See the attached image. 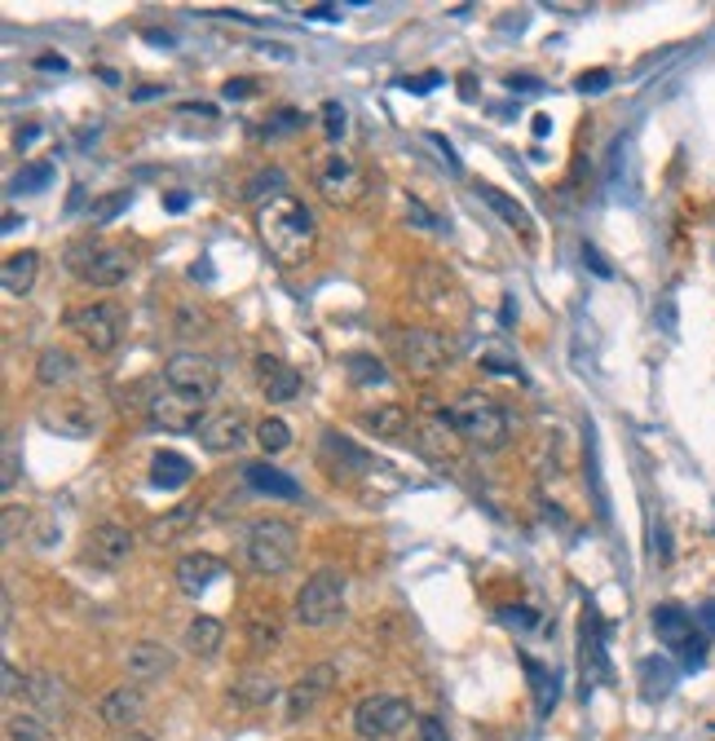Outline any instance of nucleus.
Masks as SVG:
<instances>
[{
	"label": "nucleus",
	"instance_id": "nucleus-1",
	"mask_svg": "<svg viewBox=\"0 0 715 741\" xmlns=\"http://www.w3.org/2000/svg\"><path fill=\"white\" fill-rule=\"evenodd\" d=\"M257 235L265 243V252L279 261V265H300L309 252H314V239H318V226H314V213L292 200V195H274L257 208Z\"/></svg>",
	"mask_w": 715,
	"mask_h": 741
},
{
	"label": "nucleus",
	"instance_id": "nucleus-2",
	"mask_svg": "<svg viewBox=\"0 0 715 741\" xmlns=\"http://www.w3.org/2000/svg\"><path fill=\"white\" fill-rule=\"evenodd\" d=\"M67 270L89 287H124L133 274V256H128V248L89 235L67 248Z\"/></svg>",
	"mask_w": 715,
	"mask_h": 741
},
{
	"label": "nucleus",
	"instance_id": "nucleus-3",
	"mask_svg": "<svg viewBox=\"0 0 715 741\" xmlns=\"http://www.w3.org/2000/svg\"><path fill=\"white\" fill-rule=\"evenodd\" d=\"M296 547H300L296 529H292L287 521H279V516H265V521L248 525V534H243V556H248V566H252L257 574H265V579L292 570Z\"/></svg>",
	"mask_w": 715,
	"mask_h": 741
},
{
	"label": "nucleus",
	"instance_id": "nucleus-4",
	"mask_svg": "<svg viewBox=\"0 0 715 741\" xmlns=\"http://www.w3.org/2000/svg\"><path fill=\"white\" fill-rule=\"evenodd\" d=\"M451 429L468 442V446H477V451H499L503 442H508V415H503V407L499 402H490V398H481V394H464L455 407H451Z\"/></svg>",
	"mask_w": 715,
	"mask_h": 741
},
{
	"label": "nucleus",
	"instance_id": "nucleus-5",
	"mask_svg": "<svg viewBox=\"0 0 715 741\" xmlns=\"http://www.w3.org/2000/svg\"><path fill=\"white\" fill-rule=\"evenodd\" d=\"M344 614V574L340 570H318L305 579V588L296 592V605H292V618L309 631H322L331 627L336 618Z\"/></svg>",
	"mask_w": 715,
	"mask_h": 741
},
{
	"label": "nucleus",
	"instance_id": "nucleus-6",
	"mask_svg": "<svg viewBox=\"0 0 715 741\" xmlns=\"http://www.w3.org/2000/svg\"><path fill=\"white\" fill-rule=\"evenodd\" d=\"M411 702L394 697V693H376V697H363L353 706V732L363 741H389L398 737L407 723H411Z\"/></svg>",
	"mask_w": 715,
	"mask_h": 741
},
{
	"label": "nucleus",
	"instance_id": "nucleus-7",
	"mask_svg": "<svg viewBox=\"0 0 715 741\" xmlns=\"http://www.w3.org/2000/svg\"><path fill=\"white\" fill-rule=\"evenodd\" d=\"M163 385L172 394H182L191 402H208L217 389H222V376H217V366L200 353H172L163 362Z\"/></svg>",
	"mask_w": 715,
	"mask_h": 741
},
{
	"label": "nucleus",
	"instance_id": "nucleus-8",
	"mask_svg": "<svg viewBox=\"0 0 715 741\" xmlns=\"http://www.w3.org/2000/svg\"><path fill=\"white\" fill-rule=\"evenodd\" d=\"M67 327L93 349V353H111L120 340H124V309L111 305V300H93L84 309H71L67 314Z\"/></svg>",
	"mask_w": 715,
	"mask_h": 741
},
{
	"label": "nucleus",
	"instance_id": "nucleus-9",
	"mask_svg": "<svg viewBox=\"0 0 715 741\" xmlns=\"http://www.w3.org/2000/svg\"><path fill=\"white\" fill-rule=\"evenodd\" d=\"M654 636H658L671 653H680V658H684V666H702L706 645H702V636H697L693 618H689L680 605H658V609H654Z\"/></svg>",
	"mask_w": 715,
	"mask_h": 741
},
{
	"label": "nucleus",
	"instance_id": "nucleus-10",
	"mask_svg": "<svg viewBox=\"0 0 715 741\" xmlns=\"http://www.w3.org/2000/svg\"><path fill=\"white\" fill-rule=\"evenodd\" d=\"M394 353L411 376H438L451 357V344L438 331H398L394 335Z\"/></svg>",
	"mask_w": 715,
	"mask_h": 741
},
{
	"label": "nucleus",
	"instance_id": "nucleus-11",
	"mask_svg": "<svg viewBox=\"0 0 715 741\" xmlns=\"http://www.w3.org/2000/svg\"><path fill=\"white\" fill-rule=\"evenodd\" d=\"M336 688V666L331 662H322V666H309L305 675H296L287 688H283V723H296V719H305L327 693Z\"/></svg>",
	"mask_w": 715,
	"mask_h": 741
},
{
	"label": "nucleus",
	"instance_id": "nucleus-12",
	"mask_svg": "<svg viewBox=\"0 0 715 741\" xmlns=\"http://www.w3.org/2000/svg\"><path fill=\"white\" fill-rule=\"evenodd\" d=\"M314 181H318V191L331 204H353L358 195H363V168H358L349 155H340V150H331V155L318 159Z\"/></svg>",
	"mask_w": 715,
	"mask_h": 741
},
{
	"label": "nucleus",
	"instance_id": "nucleus-13",
	"mask_svg": "<svg viewBox=\"0 0 715 741\" xmlns=\"http://www.w3.org/2000/svg\"><path fill=\"white\" fill-rule=\"evenodd\" d=\"M133 547H137L133 529H124V525H115V521H102V525H93V529L84 534V556H89L98 570H120V566H128Z\"/></svg>",
	"mask_w": 715,
	"mask_h": 741
},
{
	"label": "nucleus",
	"instance_id": "nucleus-14",
	"mask_svg": "<svg viewBox=\"0 0 715 741\" xmlns=\"http://www.w3.org/2000/svg\"><path fill=\"white\" fill-rule=\"evenodd\" d=\"M200 407H204V402H191V398H182V394L163 389V394H155V398L146 402V415H150V424L163 429V433H200V424H204Z\"/></svg>",
	"mask_w": 715,
	"mask_h": 741
},
{
	"label": "nucleus",
	"instance_id": "nucleus-15",
	"mask_svg": "<svg viewBox=\"0 0 715 741\" xmlns=\"http://www.w3.org/2000/svg\"><path fill=\"white\" fill-rule=\"evenodd\" d=\"M318 455H322V464H327L336 477H363V472H372V455L358 446V442H349L344 433H336V429L322 433Z\"/></svg>",
	"mask_w": 715,
	"mask_h": 741
},
{
	"label": "nucleus",
	"instance_id": "nucleus-16",
	"mask_svg": "<svg viewBox=\"0 0 715 741\" xmlns=\"http://www.w3.org/2000/svg\"><path fill=\"white\" fill-rule=\"evenodd\" d=\"M200 442H204V451H213V455L239 451V446L248 442V420H243V411H213V415H204Z\"/></svg>",
	"mask_w": 715,
	"mask_h": 741
},
{
	"label": "nucleus",
	"instance_id": "nucleus-17",
	"mask_svg": "<svg viewBox=\"0 0 715 741\" xmlns=\"http://www.w3.org/2000/svg\"><path fill=\"white\" fill-rule=\"evenodd\" d=\"M222 579H226V561L213 556V551H191V556L177 561V588H182L186 596H200Z\"/></svg>",
	"mask_w": 715,
	"mask_h": 741
},
{
	"label": "nucleus",
	"instance_id": "nucleus-18",
	"mask_svg": "<svg viewBox=\"0 0 715 741\" xmlns=\"http://www.w3.org/2000/svg\"><path fill=\"white\" fill-rule=\"evenodd\" d=\"M41 424L58 437H93L98 429V415L89 402H58V407H45L41 411Z\"/></svg>",
	"mask_w": 715,
	"mask_h": 741
},
{
	"label": "nucleus",
	"instance_id": "nucleus-19",
	"mask_svg": "<svg viewBox=\"0 0 715 741\" xmlns=\"http://www.w3.org/2000/svg\"><path fill=\"white\" fill-rule=\"evenodd\" d=\"M141 710H146V702H141V688H133V684H120V688H111V693L98 702L102 723H106V728H115V732H124V728L141 723Z\"/></svg>",
	"mask_w": 715,
	"mask_h": 741
},
{
	"label": "nucleus",
	"instance_id": "nucleus-20",
	"mask_svg": "<svg viewBox=\"0 0 715 741\" xmlns=\"http://www.w3.org/2000/svg\"><path fill=\"white\" fill-rule=\"evenodd\" d=\"M257 376H261V394L270 402H292L300 394V371H292L287 362H279L270 353L257 357Z\"/></svg>",
	"mask_w": 715,
	"mask_h": 741
},
{
	"label": "nucleus",
	"instance_id": "nucleus-21",
	"mask_svg": "<svg viewBox=\"0 0 715 741\" xmlns=\"http://www.w3.org/2000/svg\"><path fill=\"white\" fill-rule=\"evenodd\" d=\"M124 666H128L133 680H159V675L172 671V653L163 645H155V640H137V645H128Z\"/></svg>",
	"mask_w": 715,
	"mask_h": 741
},
{
	"label": "nucleus",
	"instance_id": "nucleus-22",
	"mask_svg": "<svg viewBox=\"0 0 715 741\" xmlns=\"http://www.w3.org/2000/svg\"><path fill=\"white\" fill-rule=\"evenodd\" d=\"M279 693H283V688H279V680H274L270 671H243V675L230 680V702H239V706H248V710L270 706Z\"/></svg>",
	"mask_w": 715,
	"mask_h": 741
},
{
	"label": "nucleus",
	"instance_id": "nucleus-23",
	"mask_svg": "<svg viewBox=\"0 0 715 741\" xmlns=\"http://www.w3.org/2000/svg\"><path fill=\"white\" fill-rule=\"evenodd\" d=\"M41 274V252H14L5 256V265H0V287H5V296H27L32 283Z\"/></svg>",
	"mask_w": 715,
	"mask_h": 741
},
{
	"label": "nucleus",
	"instance_id": "nucleus-24",
	"mask_svg": "<svg viewBox=\"0 0 715 741\" xmlns=\"http://www.w3.org/2000/svg\"><path fill=\"white\" fill-rule=\"evenodd\" d=\"M243 481L257 490V494H274V499H300V486L279 472L274 464H243Z\"/></svg>",
	"mask_w": 715,
	"mask_h": 741
},
{
	"label": "nucleus",
	"instance_id": "nucleus-25",
	"mask_svg": "<svg viewBox=\"0 0 715 741\" xmlns=\"http://www.w3.org/2000/svg\"><path fill=\"white\" fill-rule=\"evenodd\" d=\"M583 680L597 684V680H610V662H605V636H601V623L597 614L583 618Z\"/></svg>",
	"mask_w": 715,
	"mask_h": 741
},
{
	"label": "nucleus",
	"instance_id": "nucleus-26",
	"mask_svg": "<svg viewBox=\"0 0 715 741\" xmlns=\"http://www.w3.org/2000/svg\"><path fill=\"white\" fill-rule=\"evenodd\" d=\"M76 371H80V366H76V357H71L67 349H58V344H54V349H45V353L36 357V380H41L45 389H63V385H71V380H76Z\"/></svg>",
	"mask_w": 715,
	"mask_h": 741
},
{
	"label": "nucleus",
	"instance_id": "nucleus-27",
	"mask_svg": "<svg viewBox=\"0 0 715 741\" xmlns=\"http://www.w3.org/2000/svg\"><path fill=\"white\" fill-rule=\"evenodd\" d=\"M363 424H367L376 437H389V442H398V437L411 433V415H407V407H398V402H385V407L363 411Z\"/></svg>",
	"mask_w": 715,
	"mask_h": 741
},
{
	"label": "nucleus",
	"instance_id": "nucleus-28",
	"mask_svg": "<svg viewBox=\"0 0 715 741\" xmlns=\"http://www.w3.org/2000/svg\"><path fill=\"white\" fill-rule=\"evenodd\" d=\"M191 477H195L191 459L177 455V451H159V455L150 459V481H155L159 490H177V486H186Z\"/></svg>",
	"mask_w": 715,
	"mask_h": 741
},
{
	"label": "nucleus",
	"instance_id": "nucleus-29",
	"mask_svg": "<svg viewBox=\"0 0 715 741\" xmlns=\"http://www.w3.org/2000/svg\"><path fill=\"white\" fill-rule=\"evenodd\" d=\"M222 640H226V627H222V618H213V614H200V618H191V627H186V649H191V653H200V658H213V653L222 649Z\"/></svg>",
	"mask_w": 715,
	"mask_h": 741
},
{
	"label": "nucleus",
	"instance_id": "nucleus-30",
	"mask_svg": "<svg viewBox=\"0 0 715 741\" xmlns=\"http://www.w3.org/2000/svg\"><path fill=\"white\" fill-rule=\"evenodd\" d=\"M477 195H481V200H486V204H490V208H495V213H499V217H503V221H508L512 230H521L525 239L534 235V221H530V213H525L521 204H512V200H508L503 191H495V185H481Z\"/></svg>",
	"mask_w": 715,
	"mask_h": 741
},
{
	"label": "nucleus",
	"instance_id": "nucleus-31",
	"mask_svg": "<svg viewBox=\"0 0 715 741\" xmlns=\"http://www.w3.org/2000/svg\"><path fill=\"white\" fill-rule=\"evenodd\" d=\"M27 697H32V702H36L45 715H58L67 693H63V680H58V675H49V671H36V675L27 680Z\"/></svg>",
	"mask_w": 715,
	"mask_h": 741
},
{
	"label": "nucleus",
	"instance_id": "nucleus-32",
	"mask_svg": "<svg viewBox=\"0 0 715 741\" xmlns=\"http://www.w3.org/2000/svg\"><path fill=\"white\" fill-rule=\"evenodd\" d=\"M521 666H525V675H530V684H534V706H540V715H548L553 702H557V675H553L548 666H540L534 658H521Z\"/></svg>",
	"mask_w": 715,
	"mask_h": 741
},
{
	"label": "nucleus",
	"instance_id": "nucleus-33",
	"mask_svg": "<svg viewBox=\"0 0 715 741\" xmlns=\"http://www.w3.org/2000/svg\"><path fill=\"white\" fill-rule=\"evenodd\" d=\"M195 512H200V503H182V508H172L168 516H159V521H150L146 525V538H155V543H168V538H177L191 521H195Z\"/></svg>",
	"mask_w": 715,
	"mask_h": 741
},
{
	"label": "nucleus",
	"instance_id": "nucleus-34",
	"mask_svg": "<svg viewBox=\"0 0 715 741\" xmlns=\"http://www.w3.org/2000/svg\"><path fill=\"white\" fill-rule=\"evenodd\" d=\"M257 446H261L265 455H283V451L292 446V429H287V420H279V415L261 420V424H257Z\"/></svg>",
	"mask_w": 715,
	"mask_h": 741
},
{
	"label": "nucleus",
	"instance_id": "nucleus-35",
	"mask_svg": "<svg viewBox=\"0 0 715 741\" xmlns=\"http://www.w3.org/2000/svg\"><path fill=\"white\" fill-rule=\"evenodd\" d=\"M349 380L353 385H389V376H385V366L372 357V353H349Z\"/></svg>",
	"mask_w": 715,
	"mask_h": 741
},
{
	"label": "nucleus",
	"instance_id": "nucleus-36",
	"mask_svg": "<svg viewBox=\"0 0 715 741\" xmlns=\"http://www.w3.org/2000/svg\"><path fill=\"white\" fill-rule=\"evenodd\" d=\"M49 181H54V163H49V159H41V163L23 168V172L10 181V191H14V195H32V191H45Z\"/></svg>",
	"mask_w": 715,
	"mask_h": 741
},
{
	"label": "nucleus",
	"instance_id": "nucleus-37",
	"mask_svg": "<svg viewBox=\"0 0 715 741\" xmlns=\"http://www.w3.org/2000/svg\"><path fill=\"white\" fill-rule=\"evenodd\" d=\"M5 732L10 741H49V723H41V715H10Z\"/></svg>",
	"mask_w": 715,
	"mask_h": 741
},
{
	"label": "nucleus",
	"instance_id": "nucleus-38",
	"mask_svg": "<svg viewBox=\"0 0 715 741\" xmlns=\"http://www.w3.org/2000/svg\"><path fill=\"white\" fill-rule=\"evenodd\" d=\"M279 640H283V631H279V623L274 618H252L248 623V645L257 649V653H270V649H279Z\"/></svg>",
	"mask_w": 715,
	"mask_h": 741
},
{
	"label": "nucleus",
	"instance_id": "nucleus-39",
	"mask_svg": "<svg viewBox=\"0 0 715 741\" xmlns=\"http://www.w3.org/2000/svg\"><path fill=\"white\" fill-rule=\"evenodd\" d=\"M265 191H283V172H279V168H265V172L248 176L243 200H248V204H257V200H265Z\"/></svg>",
	"mask_w": 715,
	"mask_h": 741
},
{
	"label": "nucleus",
	"instance_id": "nucleus-40",
	"mask_svg": "<svg viewBox=\"0 0 715 741\" xmlns=\"http://www.w3.org/2000/svg\"><path fill=\"white\" fill-rule=\"evenodd\" d=\"M124 208H128V191H111L106 200H98V204L89 208V217H93V226H106V221H115Z\"/></svg>",
	"mask_w": 715,
	"mask_h": 741
},
{
	"label": "nucleus",
	"instance_id": "nucleus-41",
	"mask_svg": "<svg viewBox=\"0 0 715 741\" xmlns=\"http://www.w3.org/2000/svg\"><path fill=\"white\" fill-rule=\"evenodd\" d=\"M322 128H327L331 141H340L349 133V111L340 102H322Z\"/></svg>",
	"mask_w": 715,
	"mask_h": 741
},
{
	"label": "nucleus",
	"instance_id": "nucleus-42",
	"mask_svg": "<svg viewBox=\"0 0 715 741\" xmlns=\"http://www.w3.org/2000/svg\"><path fill=\"white\" fill-rule=\"evenodd\" d=\"M300 124H305L300 111H274V115L265 119V133H270V137H283V133H296Z\"/></svg>",
	"mask_w": 715,
	"mask_h": 741
},
{
	"label": "nucleus",
	"instance_id": "nucleus-43",
	"mask_svg": "<svg viewBox=\"0 0 715 741\" xmlns=\"http://www.w3.org/2000/svg\"><path fill=\"white\" fill-rule=\"evenodd\" d=\"M407 217H411V221H416L420 230H433V235L442 230V221H438V217H433V213H429V208H424L420 200H407Z\"/></svg>",
	"mask_w": 715,
	"mask_h": 741
},
{
	"label": "nucleus",
	"instance_id": "nucleus-44",
	"mask_svg": "<svg viewBox=\"0 0 715 741\" xmlns=\"http://www.w3.org/2000/svg\"><path fill=\"white\" fill-rule=\"evenodd\" d=\"M0 684H5V688H0L5 697H14V693H23V688H27V680L19 675V666H14V662H5V666H0Z\"/></svg>",
	"mask_w": 715,
	"mask_h": 741
},
{
	"label": "nucleus",
	"instance_id": "nucleus-45",
	"mask_svg": "<svg viewBox=\"0 0 715 741\" xmlns=\"http://www.w3.org/2000/svg\"><path fill=\"white\" fill-rule=\"evenodd\" d=\"M605 84H610V71H583V76L575 80V89H579V93H601Z\"/></svg>",
	"mask_w": 715,
	"mask_h": 741
},
{
	"label": "nucleus",
	"instance_id": "nucleus-46",
	"mask_svg": "<svg viewBox=\"0 0 715 741\" xmlns=\"http://www.w3.org/2000/svg\"><path fill=\"white\" fill-rule=\"evenodd\" d=\"M438 84H442V76H438V71H424V76H411L402 89H407V93H429V89H438Z\"/></svg>",
	"mask_w": 715,
	"mask_h": 741
},
{
	"label": "nucleus",
	"instance_id": "nucleus-47",
	"mask_svg": "<svg viewBox=\"0 0 715 741\" xmlns=\"http://www.w3.org/2000/svg\"><path fill=\"white\" fill-rule=\"evenodd\" d=\"M252 89H257V80H248V76H243V80H226V89H222V93L235 102V98H252Z\"/></svg>",
	"mask_w": 715,
	"mask_h": 741
},
{
	"label": "nucleus",
	"instance_id": "nucleus-48",
	"mask_svg": "<svg viewBox=\"0 0 715 741\" xmlns=\"http://www.w3.org/2000/svg\"><path fill=\"white\" fill-rule=\"evenodd\" d=\"M420 737H424V741H446V728H442V719L424 715V719H420Z\"/></svg>",
	"mask_w": 715,
	"mask_h": 741
},
{
	"label": "nucleus",
	"instance_id": "nucleus-49",
	"mask_svg": "<svg viewBox=\"0 0 715 741\" xmlns=\"http://www.w3.org/2000/svg\"><path fill=\"white\" fill-rule=\"evenodd\" d=\"M583 261H588V265H592V274H597V278H610V274H614V270H610V265H605V256H601V252H597V248H583Z\"/></svg>",
	"mask_w": 715,
	"mask_h": 741
},
{
	"label": "nucleus",
	"instance_id": "nucleus-50",
	"mask_svg": "<svg viewBox=\"0 0 715 741\" xmlns=\"http://www.w3.org/2000/svg\"><path fill=\"white\" fill-rule=\"evenodd\" d=\"M19 521H27V516H23V508H14V503H10V508H5V543H14Z\"/></svg>",
	"mask_w": 715,
	"mask_h": 741
},
{
	"label": "nucleus",
	"instance_id": "nucleus-51",
	"mask_svg": "<svg viewBox=\"0 0 715 741\" xmlns=\"http://www.w3.org/2000/svg\"><path fill=\"white\" fill-rule=\"evenodd\" d=\"M186 204H191V195H186V191H172V195L163 200V208H168V213H186Z\"/></svg>",
	"mask_w": 715,
	"mask_h": 741
},
{
	"label": "nucleus",
	"instance_id": "nucleus-52",
	"mask_svg": "<svg viewBox=\"0 0 715 741\" xmlns=\"http://www.w3.org/2000/svg\"><path fill=\"white\" fill-rule=\"evenodd\" d=\"M503 618H508V623H521V627H534V618H540V614H534V609H503Z\"/></svg>",
	"mask_w": 715,
	"mask_h": 741
},
{
	"label": "nucleus",
	"instance_id": "nucleus-53",
	"mask_svg": "<svg viewBox=\"0 0 715 741\" xmlns=\"http://www.w3.org/2000/svg\"><path fill=\"white\" fill-rule=\"evenodd\" d=\"M182 111H186V115H204V119H217V106H208V102H182Z\"/></svg>",
	"mask_w": 715,
	"mask_h": 741
},
{
	"label": "nucleus",
	"instance_id": "nucleus-54",
	"mask_svg": "<svg viewBox=\"0 0 715 741\" xmlns=\"http://www.w3.org/2000/svg\"><path fill=\"white\" fill-rule=\"evenodd\" d=\"M553 133V119L548 115H534V137H548Z\"/></svg>",
	"mask_w": 715,
	"mask_h": 741
},
{
	"label": "nucleus",
	"instance_id": "nucleus-55",
	"mask_svg": "<svg viewBox=\"0 0 715 741\" xmlns=\"http://www.w3.org/2000/svg\"><path fill=\"white\" fill-rule=\"evenodd\" d=\"M36 67H41V71H63L67 62H63V58H36Z\"/></svg>",
	"mask_w": 715,
	"mask_h": 741
},
{
	"label": "nucleus",
	"instance_id": "nucleus-56",
	"mask_svg": "<svg viewBox=\"0 0 715 741\" xmlns=\"http://www.w3.org/2000/svg\"><path fill=\"white\" fill-rule=\"evenodd\" d=\"M14 472H19V464H14V455H5V490H10V486H14V481H19V477H14Z\"/></svg>",
	"mask_w": 715,
	"mask_h": 741
},
{
	"label": "nucleus",
	"instance_id": "nucleus-57",
	"mask_svg": "<svg viewBox=\"0 0 715 741\" xmlns=\"http://www.w3.org/2000/svg\"><path fill=\"white\" fill-rule=\"evenodd\" d=\"M19 226H27V221H19V213H5V235H14Z\"/></svg>",
	"mask_w": 715,
	"mask_h": 741
},
{
	"label": "nucleus",
	"instance_id": "nucleus-58",
	"mask_svg": "<svg viewBox=\"0 0 715 741\" xmlns=\"http://www.w3.org/2000/svg\"><path fill=\"white\" fill-rule=\"evenodd\" d=\"M702 623H706V631H715V605L702 609Z\"/></svg>",
	"mask_w": 715,
	"mask_h": 741
},
{
	"label": "nucleus",
	"instance_id": "nucleus-59",
	"mask_svg": "<svg viewBox=\"0 0 715 741\" xmlns=\"http://www.w3.org/2000/svg\"><path fill=\"white\" fill-rule=\"evenodd\" d=\"M128 741H150V737H137V732H128Z\"/></svg>",
	"mask_w": 715,
	"mask_h": 741
}]
</instances>
